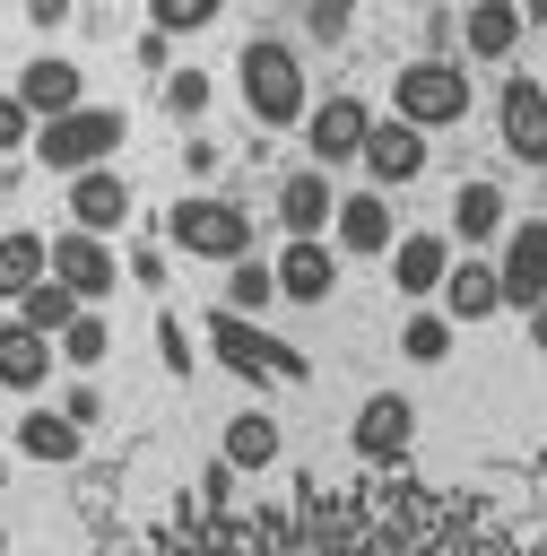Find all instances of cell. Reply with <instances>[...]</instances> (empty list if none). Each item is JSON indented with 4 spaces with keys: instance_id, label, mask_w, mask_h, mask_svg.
Listing matches in <instances>:
<instances>
[{
    "instance_id": "4316f807",
    "label": "cell",
    "mask_w": 547,
    "mask_h": 556,
    "mask_svg": "<svg viewBox=\"0 0 547 556\" xmlns=\"http://www.w3.org/2000/svg\"><path fill=\"white\" fill-rule=\"evenodd\" d=\"M78 313H87V304H78V295H69L61 278H35V287L17 295V321H26V330H43V339H61V330H69Z\"/></svg>"
},
{
    "instance_id": "d4e9b609",
    "label": "cell",
    "mask_w": 547,
    "mask_h": 556,
    "mask_svg": "<svg viewBox=\"0 0 547 556\" xmlns=\"http://www.w3.org/2000/svg\"><path fill=\"white\" fill-rule=\"evenodd\" d=\"M451 330H460V321H451L443 304H408V321H399V356L434 374V365H451Z\"/></svg>"
},
{
    "instance_id": "f35d334b",
    "label": "cell",
    "mask_w": 547,
    "mask_h": 556,
    "mask_svg": "<svg viewBox=\"0 0 547 556\" xmlns=\"http://www.w3.org/2000/svg\"><path fill=\"white\" fill-rule=\"evenodd\" d=\"M530 348H538V356H547V304H538V313H530Z\"/></svg>"
},
{
    "instance_id": "e575fe53",
    "label": "cell",
    "mask_w": 547,
    "mask_h": 556,
    "mask_svg": "<svg viewBox=\"0 0 547 556\" xmlns=\"http://www.w3.org/2000/svg\"><path fill=\"white\" fill-rule=\"evenodd\" d=\"M156 356H165V374H191V330H182L174 313L156 321Z\"/></svg>"
},
{
    "instance_id": "8d00e7d4",
    "label": "cell",
    "mask_w": 547,
    "mask_h": 556,
    "mask_svg": "<svg viewBox=\"0 0 547 556\" xmlns=\"http://www.w3.org/2000/svg\"><path fill=\"white\" fill-rule=\"evenodd\" d=\"M139 61H148V70H174V43H165V35L148 26V35H139Z\"/></svg>"
},
{
    "instance_id": "52a82bcc",
    "label": "cell",
    "mask_w": 547,
    "mask_h": 556,
    "mask_svg": "<svg viewBox=\"0 0 547 556\" xmlns=\"http://www.w3.org/2000/svg\"><path fill=\"white\" fill-rule=\"evenodd\" d=\"M365 130H373V113H365L356 96H313V113H304V148H313L321 174L356 165V156H365Z\"/></svg>"
},
{
    "instance_id": "f1b7e54d",
    "label": "cell",
    "mask_w": 547,
    "mask_h": 556,
    "mask_svg": "<svg viewBox=\"0 0 547 556\" xmlns=\"http://www.w3.org/2000/svg\"><path fill=\"white\" fill-rule=\"evenodd\" d=\"M208 104H217V87H208V70H165V113L174 122H208Z\"/></svg>"
},
{
    "instance_id": "e0dca14e",
    "label": "cell",
    "mask_w": 547,
    "mask_h": 556,
    "mask_svg": "<svg viewBox=\"0 0 547 556\" xmlns=\"http://www.w3.org/2000/svg\"><path fill=\"white\" fill-rule=\"evenodd\" d=\"M61 374V348L43 339V330H26L17 313L0 321V391H17V400H35L43 382Z\"/></svg>"
},
{
    "instance_id": "8fae6325",
    "label": "cell",
    "mask_w": 547,
    "mask_h": 556,
    "mask_svg": "<svg viewBox=\"0 0 547 556\" xmlns=\"http://www.w3.org/2000/svg\"><path fill=\"white\" fill-rule=\"evenodd\" d=\"M347 443H356V460H408L417 452V400L408 391H365Z\"/></svg>"
},
{
    "instance_id": "d6a6232c",
    "label": "cell",
    "mask_w": 547,
    "mask_h": 556,
    "mask_svg": "<svg viewBox=\"0 0 547 556\" xmlns=\"http://www.w3.org/2000/svg\"><path fill=\"white\" fill-rule=\"evenodd\" d=\"M9 148H35V113L17 104V87L0 96V156H9Z\"/></svg>"
},
{
    "instance_id": "484cf974",
    "label": "cell",
    "mask_w": 547,
    "mask_h": 556,
    "mask_svg": "<svg viewBox=\"0 0 547 556\" xmlns=\"http://www.w3.org/2000/svg\"><path fill=\"white\" fill-rule=\"evenodd\" d=\"M278 304V261H260V252H243L234 269H226V313H243V321H260Z\"/></svg>"
},
{
    "instance_id": "5bb4252c",
    "label": "cell",
    "mask_w": 547,
    "mask_h": 556,
    "mask_svg": "<svg viewBox=\"0 0 547 556\" xmlns=\"http://www.w3.org/2000/svg\"><path fill=\"white\" fill-rule=\"evenodd\" d=\"M443 278H451V235H434V226H399V243H391V287L408 295V304H434L443 295Z\"/></svg>"
},
{
    "instance_id": "8992f818",
    "label": "cell",
    "mask_w": 547,
    "mask_h": 556,
    "mask_svg": "<svg viewBox=\"0 0 547 556\" xmlns=\"http://www.w3.org/2000/svg\"><path fill=\"white\" fill-rule=\"evenodd\" d=\"M330 243H339V261H391V243H399V208H391V191H339V217H330Z\"/></svg>"
},
{
    "instance_id": "ac0fdd59",
    "label": "cell",
    "mask_w": 547,
    "mask_h": 556,
    "mask_svg": "<svg viewBox=\"0 0 547 556\" xmlns=\"http://www.w3.org/2000/svg\"><path fill=\"white\" fill-rule=\"evenodd\" d=\"M130 208H139V200H130V182H122L113 165H96V174L69 182V226H78V235H122Z\"/></svg>"
},
{
    "instance_id": "9a60e30c",
    "label": "cell",
    "mask_w": 547,
    "mask_h": 556,
    "mask_svg": "<svg viewBox=\"0 0 547 556\" xmlns=\"http://www.w3.org/2000/svg\"><path fill=\"white\" fill-rule=\"evenodd\" d=\"M17 104H26L35 122H61V113H78V104H87V70H78V61H61V52H35V61L17 70Z\"/></svg>"
},
{
    "instance_id": "7402d4cb",
    "label": "cell",
    "mask_w": 547,
    "mask_h": 556,
    "mask_svg": "<svg viewBox=\"0 0 547 556\" xmlns=\"http://www.w3.org/2000/svg\"><path fill=\"white\" fill-rule=\"evenodd\" d=\"M278 452H287L278 408H234L226 434H217V460H226V469H278Z\"/></svg>"
},
{
    "instance_id": "ba28073f",
    "label": "cell",
    "mask_w": 547,
    "mask_h": 556,
    "mask_svg": "<svg viewBox=\"0 0 547 556\" xmlns=\"http://www.w3.org/2000/svg\"><path fill=\"white\" fill-rule=\"evenodd\" d=\"M365 174H373V191H399V182H417L425 165H434V139L417 130V122H399V113H382L373 130H365V156H356Z\"/></svg>"
},
{
    "instance_id": "6da1fadb",
    "label": "cell",
    "mask_w": 547,
    "mask_h": 556,
    "mask_svg": "<svg viewBox=\"0 0 547 556\" xmlns=\"http://www.w3.org/2000/svg\"><path fill=\"white\" fill-rule=\"evenodd\" d=\"M234 87H243V113L260 130H304V113H313V78H304L295 43H278V35H252L234 52Z\"/></svg>"
},
{
    "instance_id": "836d02e7",
    "label": "cell",
    "mask_w": 547,
    "mask_h": 556,
    "mask_svg": "<svg viewBox=\"0 0 547 556\" xmlns=\"http://www.w3.org/2000/svg\"><path fill=\"white\" fill-rule=\"evenodd\" d=\"M217 156H226V148H217V130H191V139H182V174H191V182H208V174H217Z\"/></svg>"
},
{
    "instance_id": "cb8c5ba5",
    "label": "cell",
    "mask_w": 547,
    "mask_h": 556,
    "mask_svg": "<svg viewBox=\"0 0 547 556\" xmlns=\"http://www.w3.org/2000/svg\"><path fill=\"white\" fill-rule=\"evenodd\" d=\"M35 278H52V235H35V226H9V235H0V295L17 304Z\"/></svg>"
},
{
    "instance_id": "4dcf8cb0",
    "label": "cell",
    "mask_w": 547,
    "mask_h": 556,
    "mask_svg": "<svg viewBox=\"0 0 547 556\" xmlns=\"http://www.w3.org/2000/svg\"><path fill=\"white\" fill-rule=\"evenodd\" d=\"M304 26H313V43H347L356 0H304Z\"/></svg>"
},
{
    "instance_id": "277c9868",
    "label": "cell",
    "mask_w": 547,
    "mask_h": 556,
    "mask_svg": "<svg viewBox=\"0 0 547 556\" xmlns=\"http://www.w3.org/2000/svg\"><path fill=\"white\" fill-rule=\"evenodd\" d=\"M391 113L417 122V130H451V122H469V70L443 61V52L399 61V70H391Z\"/></svg>"
},
{
    "instance_id": "1f68e13d",
    "label": "cell",
    "mask_w": 547,
    "mask_h": 556,
    "mask_svg": "<svg viewBox=\"0 0 547 556\" xmlns=\"http://www.w3.org/2000/svg\"><path fill=\"white\" fill-rule=\"evenodd\" d=\"M52 408H61V417H69V426H96V417H104V391H96V382H87V374H69V391H61V400H52Z\"/></svg>"
},
{
    "instance_id": "44dd1931",
    "label": "cell",
    "mask_w": 547,
    "mask_h": 556,
    "mask_svg": "<svg viewBox=\"0 0 547 556\" xmlns=\"http://www.w3.org/2000/svg\"><path fill=\"white\" fill-rule=\"evenodd\" d=\"M9 434H17V460H35V469H69V460L87 452V426H69V417H61V408H43V400H35Z\"/></svg>"
},
{
    "instance_id": "603a6c76",
    "label": "cell",
    "mask_w": 547,
    "mask_h": 556,
    "mask_svg": "<svg viewBox=\"0 0 547 556\" xmlns=\"http://www.w3.org/2000/svg\"><path fill=\"white\" fill-rule=\"evenodd\" d=\"M521 35H530L521 0H469V9H460V43H469V61H512Z\"/></svg>"
},
{
    "instance_id": "3957f363",
    "label": "cell",
    "mask_w": 547,
    "mask_h": 556,
    "mask_svg": "<svg viewBox=\"0 0 547 556\" xmlns=\"http://www.w3.org/2000/svg\"><path fill=\"white\" fill-rule=\"evenodd\" d=\"M165 235H174V252L217 261V269H234V261L260 243V235H252V208H234V200H217V191L174 200V208H165Z\"/></svg>"
},
{
    "instance_id": "d590c367",
    "label": "cell",
    "mask_w": 547,
    "mask_h": 556,
    "mask_svg": "<svg viewBox=\"0 0 547 556\" xmlns=\"http://www.w3.org/2000/svg\"><path fill=\"white\" fill-rule=\"evenodd\" d=\"M122 278H139V287H165V252H156V243H139V252L122 261Z\"/></svg>"
},
{
    "instance_id": "d6986e66",
    "label": "cell",
    "mask_w": 547,
    "mask_h": 556,
    "mask_svg": "<svg viewBox=\"0 0 547 556\" xmlns=\"http://www.w3.org/2000/svg\"><path fill=\"white\" fill-rule=\"evenodd\" d=\"M339 269V243H278V304H330Z\"/></svg>"
},
{
    "instance_id": "30bf717a",
    "label": "cell",
    "mask_w": 547,
    "mask_h": 556,
    "mask_svg": "<svg viewBox=\"0 0 547 556\" xmlns=\"http://www.w3.org/2000/svg\"><path fill=\"white\" fill-rule=\"evenodd\" d=\"M52 278H61V287H69V295L96 313V304L122 287V261H113V243H104V235H78V226H61V235H52Z\"/></svg>"
},
{
    "instance_id": "7a4b0ae2",
    "label": "cell",
    "mask_w": 547,
    "mask_h": 556,
    "mask_svg": "<svg viewBox=\"0 0 547 556\" xmlns=\"http://www.w3.org/2000/svg\"><path fill=\"white\" fill-rule=\"evenodd\" d=\"M122 139H130V113H122V104H78V113H61V122H35V148H26V156H35L43 174L78 182V174L113 165Z\"/></svg>"
},
{
    "instance_id": "74e56055",
    "label": "cell",
    "mask_w": 547,
    "mask_h": 556,
    "mask_svg": "<svg viewBox=\"0 0 547 556\" xmlns=\"http://www.w3.org/2000/svg\"><path fill=\"white\" fill-rule=\"evenodd\" d=\"M26 17H35L43 35H52V26H69V0H26Z\"/></svg>"
},
{
    "instance_id": "7c38bea8",
    "label": "cell",
    "mask_w": 547,
    "mask_h": 556,
    "mask_svg": "<svg viewBox=\"0 0 547 556\" xmlns=\"http://www.w3.org/2000/svg\"><path fill=\"white\" fill-rule=\"evenodd\" d=\"M495 130H504V148H512L521 165H547V78L512 70L504 96H495Z\"/></svg>"
},
{
    "instance_id": "2e32d148",
    "label": "cell",
    "mask_w": 547,
    "mask_h": 556,
    "mask_svg": "<svg viewBox=\"0 0 547 556\" xmlns=\"http://www.w3.org/2000/svg\"><path fill=\"white\" fill-rule=\"evenodd\" d=\"M443 235H451V243H469V252L504 243V235H512V200H504V182L469 174V182L451 191V226H443Z\"/></svg>"
},
{
    "instance_id": "4fadbf2b",
    "label": "cell",
    "mask_w": 547,
    "mask_h": 556,
    "mask_svg": "<svg viewBox=\"0 0 547 556\" xmlns=\"http://www.w3.org/2000/svg\"><path fill=\"white\" fill-rule=\"evenodd\" d=\"M495 278H504V304H521V313L547 304V217H512V235L495 252Z\"/></svg>"
},
{
    "instance_id": "83f0119b",
    "label": "cell",
    "mask_w": 547,
    "mask_h": 556,
    "mask_svg": "<svg viewBox=\"0 0 547 556\" xmlns=\"http://www.w3.org/2000/svg\"><path fill=\"white\" fill-rule=\"evenodd\" d=\"M52 348H61V365H69V374H87V382H96V365L113 356V321H104V313H78Z\"/></svg>"
},
{
    "instance_id": "9c48e42d",
    "label": "cell",
    "mask_w": 547,
    "mask_h": 556,
    "mask_svg": "<svg viewBox=\"0 0 547 556\" xmlns=\"http://www.w3.org/2000/svg\"><path fill=\"white\" fill-rule=\"evenodd\" d=\"M330 217H339V182L321 165L278 174V235L287 243H330Z\"/></svg>"
},
{
    "instance_id": "5b68a950",
    "label": "cell",
    "mask_w": 547,
    "mask_h": 556,
    "mask_svg": "<svg viewBox=\"0 0 547 556\" xmlns=\"http://www.w3.org/2000/svg\"><path fill=\"white\" fill-rule=\"evenodd\" d=\"M208 348H217V365L226 374H252V382H313V356L304 348H287V339H269L260 321H243V313H208Z\"/></svg>"
},
{
    "instance_id": "ffe728a7",
    "label": "cell",
    "mask_w": 547,
    "mask_h": 556,
    "mask_svg": "<svg viewBox=\"0 0 547 556\" xmlns=\"http://www.w3.org/2000/svg\"><path fill=\"white\" fill-rule=\"evenodd\" d=\"M434 304H443L451 321H495V313H504V278H495V261H486V252H460Z\"/></svg>"
},
{
    "instance_id": "f546056e",
    "label": "cell",
    "mask_w": 547,
    "mask_h": 556,
    "mask_svg": "<svg viewBox=\"0 0 547 556\" xmlns=\"http://www.w3.org/2000/svg\"><path fill=\"white\" fill-rule=\"evenodd\" d=\"M217 9H226V0H148V26L174 43V35H208V26H217Z\"/></svg>"
}]
</instances>
